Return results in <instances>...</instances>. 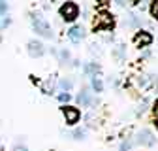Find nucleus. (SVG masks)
<instances>
[{"label": "nucleus", "mask_w": 158, "mask_h": 151, "mask_svg": "<svg viewBox=\"0 0 158 151\" xmlns=\"http://www.w3.org/2000/svg\"><path fill=\"white\" fill-rule=\"evenodd\" d=\"M151 15H152L154 19H158V2H152V4H151Z\"/></svg>", "instance_id": "obj_13"}, {"label": "nucleus", "mask_w": 158, "mask_h": 151, "mask_svg": "<svg viewBox=\"0 0 158 151\" xmlns=\"http://www.w3.org/2000/svg\"><path fill=\"white\" fill-rule=\"evenodd\" d=\"M58 13H60V17L64 19L66 23H72V21H75V19L79 17V6L75 2H72V0H68V2H64L60 6Z\"/></svg>", "instance_id": "obj_1"}, {"label": "nucleus", "mask_w": 158, "mask_h": 151, "mask_svg": "<svg viewBox=\"0 0 158 151\" xmlns=\"http://www.w3.org/2000/svg\"><path fill=\"white\" fill-rule=\"evenodd\" d=\"M156 128H158V119H156Z\"/></svg>", "instance_id": "obj_21"}, {"label": "nucleus", "mask_w": 158, "mask_h": 151, "mask_svg": "<svg viewBox=\"0 0 158 151\" xmlns=\"http://www.w3.org/2000/svg\"><path fill=\"white\" fill-rule=\"evenodd\" d=\"M70 98H72L70 93H60V94H58V100H60V102H68Z\"/></svg>", "instance_id": "obj_14"}, {"label": "nucleus", "mask_w": 158, "mask_h": 151, "mask_svg": "<svg viewBox=\"0 0 158 151\" xmlns=\"http://www.w3.org/2000/svg\"><path fill=\"white\" fill-rule=\"evenodd\" d=\"M154 111L158 113V100H156V104H154Z\"/></svg>", "instance_id": "obj_20"}, {"label": "nucleus", "mask_w": 158, "mask_h": 151, "mask_svg": "<svg viewBox=\"0 0 158 151\" xmlns=\"http://www.w3.org/2000/svg\"><path fill=\"white\" fill-rule=\"evenodd\" d=\"M130 147H132V144H130V142H124V144L121 145V151H128Z\"/></svg>", "instance_id": "obj_19"}, {"label": "nucleus", "mask_w": 158, "mask_h": 151, "mask_svg": "<svg viewBox=\"0 0 158 151\" xmlns=\"http://www.w3.org/2000/svg\"><path fill=\"white\" fill-rule=\"evenodd\" d=\"M27 45H28V55H30V57H42L44 51H45V49H44V44L38 42V40H30Z\"/></svg>", "instance_id": "obj_7"}, {"label": "nucleus", "mask_w": 158, "mask_h": 151, "mask_svg": "<svg viewBox=\"0 0 158 151\" xmlns=\"http://www.w3.org/2000/svg\"><path fill=\"white\" fill-rule=\"evenodd\" d=\"M77 100L81 102L83 106H90L92 104V98H90V93H89V89H83L81 93L77 94Z\"/></svg>", "instance_id": "obj_9"}, {"label": "nucleus", "mask_w": 158, "mask_h": 151, "mask_svg": "<svg viewBox=\"0 0 158 151\" xmlns=\"http://www.w3.org/2000/svg\"><path fill=\"white\" fill-rule=\"evenodd\" d=\"M6 11H8V4L4 0H0V15H6Z\"/></svg>", "instance_id": "obj_16"}, {"label": "nucleus", "mask_w": 158, "mask_h": 151, "mask_svg": "<svg viewBox=\"0 0 158 151\" xmlns=\"http://www.w3.org/2000/svg\"><path fill=\"white\" fill-rule=\"evenodd\" d=\"M92 87H94L96 93H102V91H104V83H102V80L94 76V78H92Z\"/></svg>", "instance_id": "obj_11"}, {"label": "nucleus", "mask_w": 158, "mask_h": 151, "mask_svg": "<svg viewBox=\"0 0 158 151\" xmlns=\"http://www.w3.org/2000/svg\"><path fill=\"white\" fill-rule=\"evenodd\" d=\"M11 151H28V147H27V145H25V144H23V145H19V144H15V145H13V149H11Z\"/></svg>", "instance_id": "obj_17"}, {"label": "nucleus", "mask_w": 158, "mask_h": 151, "mask_svg": "<svg viewBox=\"0 0 158 151\" xmlns=\"http://www.w3.org/2000/svg\"><path fill=\"white\" fill-rule=\"evenodd\" d=\"M111 25H113V21H111V17L107 13H100L94 19V30L96 28H109Z\"/></svg>", "instance_id": "obj_8"}, {"label": "nucleus", "mask_w": 158, "mask_h": 151, "mask_svg": "<svg viewBox=\"0 0 158 151\" xmlns=\"http://www.w3.org/2000/svg\"><path fill=\"white\" fill-rule=\"evenodd\" d=\"M58 87H60L64 93H68V91L72 89V80H68V78H62L60 81H58Z\"/></svg>", "instance_id": "obj_10"}, {"label": "nucleus", "mask_w": 158, "mask_h": 151, "mask_svg": "<svg viewBox=\"0 0 158 151\" xmlns=\"http://www.w3.org/2000/svg\"><path fill=\"white\" fill-rule=\"evenodd\" d=\"M60 111H62V115H64L66 125H70V127L77 125L79 119H81V111H79V108H75V106H62Z\"/></svg>", "instance_id": "obj_3"}, {"label": "nucleus", "mask_w": 158, "mask_h": 151, "mask_svg": "<svg viewBox=\"0 0 158 151\" xmlns=\"http://www.w3.org/2000/svg\"><path fill=\"white\" fill-rule=\"evenodd\" d=\"M68 59H70V53H68L66 49H62V51H60V63H66Z\"/></svg>", "instance_id": "obj_15"}, {"label": "nucleus", "mask_w": 158, "mask_h": 151, "mask_svg": "<svg viewBox=\"0 0 158 151\" xmlns=\"http://www.w3.org/2000/svg\"><path fill=\"white\" fill-rule=\"evenodd\" d=\"M85 136H87V130H85V128L73 130V138H75V140H85Z\"/></svg>", "instance_id": "obj_12"}, {"label": "nucleus", "mask_w": 158, "mask_h": 151, "mask_svg": "<svg viewBox=\"0 0 158 151\" xmlns=\"http://www.w3.org/2000/svg\"><path fill=\"white\" fill-rule=\"evenodd\" d=\"M139 145H147V147H152L154 144H156V138H154V134L149 130V128H141L139 132H137V140H135Z\"/></svg>", "instance_id": "obj_4"}, {"label": "nucleus", "mask_w": 158, "mask_h": 151, "mask_svg": "<svg viewBox=\"0 0 158 151\" xmlns=\"http://www.w3.org/2000/svg\"><path fill=\"white\" fill-rule=\"evenodd\" d=\"M152 44V34L151 32H145V30H139V32H135L134 36V45L135 47H149Z\"/></svg>", "instance_id": "obj_5"}, {"label": "nucleus", "mask_w": 158, "mask_h": 151, "mask_svg": "<svg viewBox=\"0 0 158 151\" xmlns=\"http://www.w3.org/2000/svg\"><path fill=\"white\" fill-rule=\"evenodd\" d=\"M115 55L118 57V59H123V55H124V45H118V49L115 51Z\"/></svg>", "instance_id": "obj_18"}, {"label": "nucleus", "mask_w": 158, "mask_h": 151, "mask_svg": "<svg viewBox=\"0 0 158 151\" xmlns=\"http://www.w3.org/2000/svg\"><path fill=\"white\" fill-rule=\"evenodd\" d=\"M32 27H34L36 34L44 36V38H53V28L49 27V23L42 15H32Z\"/></svg>", "instance_id": "obj_2"}, {"label": "nucleus", "mask_w": 158, "mask_h": 151, "mask_svg": "<svg viewBox=\"0 0 158 151\" xmlns=\"http://www.w3.org/2000/svg\"><path fill=\"white\" fill-rule=\"evenodd\" d=\"M83 36H85V30H83L81 25H75V27H72L68 30V38H70L73 44H79V42L83 40Z\"/></svg>", "instance_id": "obj_6"}]
</instances>
